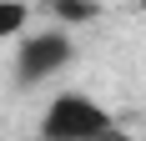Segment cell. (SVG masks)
<instances>
[{
    "label": "cell",
    "mask_w": 146,
    "mask_h": 141,
    "mask_svg": "<svg viewBox=\"0 0 146 141\" xmlns=\"http://www.w3.org/2000/svg\"><path fill=\"white\" fill-rule=\"evenodd\" d=\"M116 131L111 111H106L101 101L81 96V91H60L40 116V136L45 141H101Z\"/></svg>",
    "instance_id": "obj_1"
},
{
    "label": "cell",
    "mask_w": 146,
    "mask_h": 141,
    "mask_svg": "<svg viewBox=\"0 0 146 141\" xmlns=\"http://www.w3.org/2000/svg\"><path fill=\"white\" fill-rule=\"evenodd\" d=\"M76 45L66 30H40V35H25V41L15 45V86H40L50 76L71 66Z\"/></svg>",
    "instance_id": "obj_2"
},
{
    "label": "cell",
    "mask_w": 146,
    "mask_h": 141,
    "mask_svg": "<svg viewBox=\"0 0 146 141\" xmlns=\"http://www.w3.org/2000/svg\"><path fill=\"white\" fill-rule=\"evenodd\" d=\"M30 20V5H20V0H0V41H15L20 30H25Z\"/></svg>",
    "instance_id": "obj_3"
},
{
    "label": "cell",
    "mask_w": 146,
    "mask_h": 141,
    "mask_svg": "<svg viewBox=\"0 0 146 141\" xmlns=\"http://www.w3.org/2000/svg\"><path fill=\"white\" fill-rule=\"evenodd\" d=\"M50 10H56L60 20H71V25H81V20H96V5H76V0H56Z\"/></svg>",
    "instance_id": "obj_4"
},
{
    "label": "cell",
    "mask_w": 146,
    "mask_h": 141,
    "mask_svg": "<svg viewBox=\"0 0 146 141\" xmlns=\"http://www.w3.org/2000/svg\"><path fill=\"white\" fill-rule=\"evenodd\" d=\"M101 141H126V136H116V131H111V136H101Z\"/></svg>",
    "instance_id": "obj_5"
}]
</instances>
